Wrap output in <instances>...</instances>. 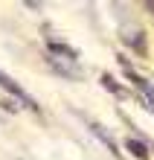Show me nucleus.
<instances>
[{"label": "nucleus", "instance_id": "obj_1", "mask_svg": "<svg viewBox=\"0 0 154 160\" xmlns=\"http://www.w3.org/2000/svg\"><path fill=\"white\" fill-rule=\"evenodd\" d=\"M0 88H6V90H12L15 96H17V99L23 102V105H32V96H29V93H26V90H21V88H17V84L12 82V79H9V76H3V73H0Z\"/></svg>", "mask_w": 154, "mask_h": 160}, {"label": "nucleus", "instance_id": "obj_2", "mask_svg": "<svg viewBox=\"0 0 154 160\" xmlns=\"http://www.w3.org/2000/svg\"><path fill=\"white\" fill-rule=\"evenodd\" d=\"M128 148H131V152L137 154V157H146V154H148V152H146V146H142V143H137V140H131V143H128Z\"/></svg>", "mask_w": 154, "mask_h": 160}]
</instances>
